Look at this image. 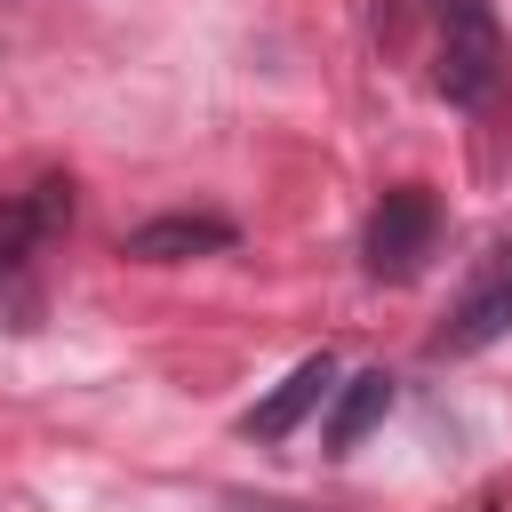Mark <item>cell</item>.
I'll use <instances>...</instances> for the list:
<instances>
[{
    "mask_svg": "<svg viewBox=\"0 0 512 512\" xmlns=\"http://www.w3.org/2000/svg\"><path fill=\"white\" fill-rule=\"evenodd\" d=\"M512 80V48L488 0H432V88L464 112H488Z\"/></svg>",
    "mask_w": 512,
    "mask_h": 512,
    "instance_id": "obj_1",
    "label": "cell"
},
{
    "mask_svg": "<svg viewBox=\"0 0 512 512\" xmlns=\"http://www.w3.org/2000/svg\"><path fill=\"white\" fill-rule=\"evenodd\" d=\"M432 240H440V200H432L424 184H400V192L376 200V216H368V232H360V256H368L376 280H408V272L432 256Z\"/></svg>",
    "mask_w": 512,
    "mask_h": 512,
    "instance_id": "obj_2",
    "label": "cell"
},
{
    "mask_svg": "<svg viewBox=\"0 0 512 512\" xmlns=\"http://www.w3.org/2000/svg\"><path fill=\"white\" fill-rule=\"evenodd\" d=\"M64 224H72V184H64V176H48V184L0 200V288H8V280L40 256V240H56Z\"/></svg>",
    "mask_w": 512,
    "mask_h": 512,
    "instance_id": "obj_3",
    "label": "cell"
},
{
    "mask_svg": "<svg viewBox=\"0 0 512 512\" xmlns=\"http://www.w3.org/2000/svg\"><path fill=\"white\" fill-rule=\"evenodd\" d=\"M504 328H512V256H496V264L480 272V288H464V304H456V312H448V328L432 336V360L488 352Z\"/></svg>",
    "mask_w": 512,
    "mask_h": 512,
    "instance_id": "obj_4",
    "label": "cell"
},
{
    "mask_svg": "<svg viewBox=\"0 0 512 512\" xmlns=\"http://www.w3.org/2000/svg\"><path fill=\"white\" fill-rule=\"evenodd\" d=\"M328 392H336V360H328V352H312V360H296V368H288V384H280L272 400H256V408L240 416V432H248V440H288V432H296Z\"/></svg>",
    "mask_w": 512,
    "mask_h": 512,
    "instance_id": "obj_5",
    "label": "cell"
},
{
    "mask_svg": "<svg viewBox=\"0 0 512 512\" xmlns=\"http://www.w3.org/2000/svg\"><path fill=\"white\" fill-rule=\"evenodd\" d=\"M216 248H232V224H224V216H184V208H176V216L136 224L120 256H136V264H184V256H216Z\"/></svg>",
    "mask_w": 512,
    "mask_h": 512,
    "instance_id": "obj_6",
    "label": "cell"
},
{
    "mask_svg": "<svg viewBox=\"0 0 512 512\" xmlns=\"http://www.w3.org/2000/svg\"><path fill=\"white\" fill-rule=\"evenodd\" d=\"M384 408H392V376H384V368H360V376L344 384L336 416H328V448H336V456H344V448H360V440L384 424Z\"/></svg>",
    "mask_w": 512,
    "mask_h": 512,
    "instance_id": "obj_7",
    "label": "cell"
},
{
    "mask_svg": "<svg viewBox=\"0 0 512 512\" xmlns=\"http://www.w3.org/2000/svg\"><path fill=\"white\" fill-rule=\"evenodd\" d=\"M240 512H296V504H240Z\"/></svg>",
    "mask_w": 512,
    "mask_h": 512,
    "instance_id": "obj_8",
    "label": "cell"
}]
</instances>
